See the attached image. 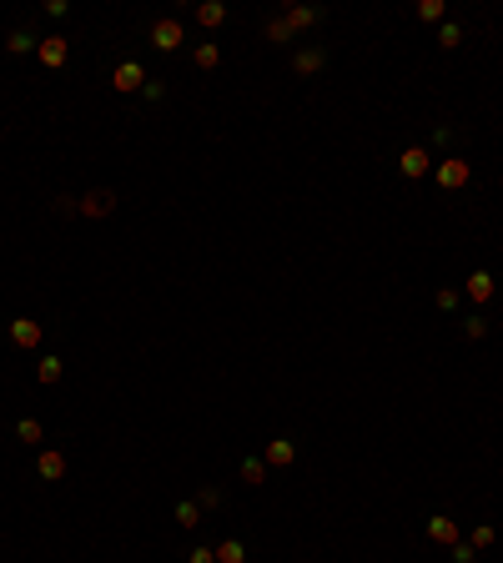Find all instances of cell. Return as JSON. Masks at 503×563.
Instances as JSON below:
<instances>
[{"mask_svg":"<svg viewBox=\"0 0 503 563\" xmlns=\"http://www.w3.org/2000/svg\"><path fill=\"white\" fill-rule=\"evenodd\" d=\"M262 473H267V468H262L257 458H247V463H242V478H247V483H262Z\"/></svg>","mask_w":503,"mask_h":563,"instance_id":"obj_18","label":"cell"},{"mask_svg":"<svg viewBox=\"0 0 503 563\" xmlns=\"http://www.w3.org/2000/svg\"><path fill=\"white\" fill-rule=\"evenodd\" d=\"M146 76H141V66L136 61H126V66H116V91H136Z\"/></svg>","mask_w":503,"mask_h":563,"instance_id":"obj_3","label":"cell"},{"mask_svg":"<svg viewBox=\"0 0 503 563\" xmlns=\"http://www.w3.org/2000/svg\"><path fill=\"white\" fill-rule=\"evenodd\" d=\"M11 337H16L21 347H35V342H40V327H35V322H16V327H11Z\"/></svg>","mask_w":503,"mask_h":563,"instance_id":"obj_9","label":"cell"},{"mask_svg":"<svg viewBox=\"0 0 503 563\" xmlns=\"http://www.w3.org/2000/svg\"><path fill=\"white\" fill-rule=\"evenodd\" d=\"M111 201H116L111 191H96V196H86V201H81V211H86V216H106V211H111Z\"/></svg>","mask_w":503,"mask_h":563,"instance_id":"obj_8","label":"cell"},{"mask_svg":"<svg viewBox=\"0 0 503 563\" xmlns=\"http://www.w3.org/2000/svg\"><path fill=\"white\" fill-rule=\"evenodd\" d=\"M40 473H45V478H61V473H66V458H61V453H40Z\"/></svg>","mask_w":503,"mask_h":563,"instance_id":"obj_11","label":"cell"},{"mask_svg":"<svg viewBox=\"0 0 503 563\" xmlns=\"http://www.w3.org/2000/svg\"><path fill=\"white\" fill-rule=\"evenodd\" d=\"M192 563H216V553H211V548H197V553H192Z\"/></svg>","mask_w":503,"mask_h":563,"instance_id":"obj_22","label":"cell"},{"mask_svg":"<svg viewBox=\"0 0 503 563\" xmlns=\"http://www.w3.org/2000/svg\"><path fill=\"white\" fill-rule=\"evenodd\" d=\"M317 66H322V50H302L297 55V71H317Z\"/></svg>","mask_w":503,"mask_h":563,"instance_id":"obj_16","label":"cell"},{"mask_svg":"<svg viewBox=\"0 0 503 563\" xmlns=\"http://www.w3.org/2000/svg\"><path fill=\"white\" fill-rule=\"evenodd\" d=\"M438 182H443V186H463V182H468V161H443V166H438Z\"/></svg>","mask_w":503,"mask_h":563,"instance_id":"obj_2","label":"cell"},{"mask_svg":"<svg viewBox=\"0 0 503 563\" xmlns=\"http://www.w3.org/2000/svg\"><path fill=\"white\" fill-rule=\"evenodd\" d=\"M428 533L438 543H458V523H448V518H428Z\"/></svg>","mask_w":503,"mask_h":563,"instance_id":"obj_7","label":"cell"},{"mask_svg":"<svg viewBox=\"0 0 503 563\" xmlns=\"http://www.w3.org/2000/svg\"><path fill=\"white\" fill-rule=\"evenodd\" d=\"M468 297H473V302H488V297H493V277H488V272H473V277H468Z\"/></svg>","mask_w":503,"mask_h":563,"instance_id":"obj_5","label":"cell"},{"mask_svg":"<svg viewBox=\"0 0 503 563\" xmlns=\"http://www.w3.org/2000/svg\"><path fill=\"white\" fill-rule=\"evenodd\" d=\"M267 35H272V40H287L292 30H287V21H272V26H267Z\"/></svg>","mask_w":503,"mask_h":563,"instance_id":"obj_21","label":"cell"},{"mask_svg":"<svg viewBox=\"0 0 503 563\" xmlns=\"http://www.w3.org/2000/svg\"><path fill=\"white\" fill-rule=\"evenodd\" d=\"M216 61H221V50H216V45H201V50H197V66H206V71H211Z\"/></svg>","mask_w":503,"mask_h":563,"instance_id":"obj_15","label":"cell"},{"mask_svg":"<svg viewBox=\"0 0 503 563\" xmlns=\"http://www.w3.org/2000/svg\"><path fill=\"white\" fill-rule=\"evenodd\" d=\"M21 437H26V442H40L45 433H40V423H31V418H26V423H21Z\"/></svg>","mask_w":503,"mask_h":563,"instance_id":"obj_19","label":"cell"},{"mask_svg":"<svg viewBox=\"0 0 503 563\" xmlns=\"http://www.w3.org/2000/svg\"><path fill=\"white\" fill-rule=\"evenodd\" d=\"M151 45H156V50H177V45H182V26H177V21H156V26H151Z\"/></svg>","mask_w":503,"mask_h":563,"instance_id":"obj_1","label":"cell"},{"mask_svg":"<svg viewBox=\"0 0 503 563\" xmlns=\"http://www.w3.org/2000/svg\"><path fill=\"white\" fill-rule=\"evenodd\" d=\"M267 463H277V468H282V463H292V442H287V437H277V442L267 447Z\"/></svg>","mask_w":503,"mask_h":563,"instance_id":"obj_10","label":"cell"},{"mask_svg":"<svg viewBox=\"0 0 503 563\" xmlns=\"http://www.w3.org/2000/svg\"><path fill=\"white\" fill-rule=\"evenodd\" d=\"M40 61H45V66H61V61H66V40H61V35L40 40Z\"/></svg>","mask_w":503,"mask_h":563,"instance_id":"obj_6","label":"cell"},{"mask_svg":"<svg viewBox=\"0 0 503 563\" xmlns=\"http://www.w3.org/2000/svg\"><path fill=\"white\" fill-rule=\"evenodd\" d=\"M242 558H247L242 543H221V548H216V563H242Z\"/></svg>","mask_w":503,"mask_h":563,"instance_id":"obj_12","label":"cell"},{"mask_svg":"<svg viewBox=\"0 0 503 563\" xmlns=\"http://www.w3.org/2000/svg\"><path fill=\"white\" fill-rule=\"evenodd\" d=\"M197 16H201V26H221V21H227V11H221V6H201Z\"/></svg>","mask_w":503,"mask_h":563,"instance_id":"obj_14","label":"cell"},{"mask_svg":"<svg viewBox=\"0 0 503 563\" xmlns=\"http://www.w3.org/2000/svg\"><path fill=\"white\" fill-rule=\"evenodd\" d=\"M312 21H317V11H287V30H302Z\"/></svg>","mask_w":503,"mask_h":563,"instance_id":"obj_13","label":"cell"},{"mask_svg":"<svg viewBox=\"0 0 503 563\" xmlns=\"http://www.w3.org/2000/svg\"><path fill=\"white\" fill-rule=\"evenodd\" d=\"M177 518H182V528H197V503H182Z\"/></svg>","mask_w":503,"mask_h":563,"instance_id":"obj_20","label":"cell"},{"mask_svg":"<svg viewBox=\"0 0 503 563\" xmlns=\"http://www.w3.org/2000/svg\"><path fill=\"white\" fill-rule=\"evenodd\" d=\"M35 372H40V382H55V377H61V362H55V357H45Z\"/></svg>","mask_w":503,"mask_h":563,"instance_id":"obj_17","label":"cell"},{"mask_svg":"<svg viewBox=\"0 0 503 563\" xmlns=\"http://www.w3.org/2000/svg\"><path fill=\"white\" fill-rule=\"evenodd\" d=\"M398 166H403V177H423V172H428V151H418V146H413V151H403V161H398Z\"/></svg>","mask_w":503,"mask_h":563,"instance_id":"obj_4","label":"cell"}]
</instances>
